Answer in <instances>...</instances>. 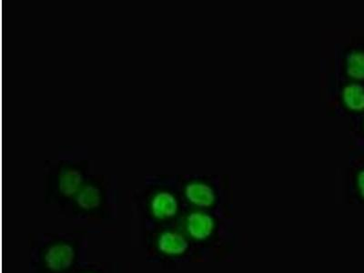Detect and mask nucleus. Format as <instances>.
<instances>
[{"mask_svg":"<svg viewBox=\"0 0 364 273\" xmlns=\"http://www.w3.org/2000/svg\"><path fill=\"white\" fill-rule=\"evenodd\" d=\"M93 162L87 157L86 149L74 147L58 151L56 158L45 164L46 203L63 209L92 176Z\"/></svg>","mask_w":364,"mask_h":273,"instance_id":"f257e3e1","label":"nucleus"},{"mask_svg":"<svg viewBox=\"0 0 364 273\" xmlns=\"http://www.w3.org/2000/svg\"><path fill=\"white\" fill-rule=\"evenodd\" d=\"M87 240L79 233L41 234L32 243L31 273H73L87 262Z\"/></svg>","mask_w":364,"mask_h":273,"instance_id":"f03ea898","label":"nucleus"},{"mask_svg":"<svg viewBox=\"0 0 364 273\" xmlns=\"http://www.w3.org/2000/svg\"><path fill=\"white\" fill-rule=\"evenodd\" d=\"M118 180L112 175H95L90 178L70 203L61 209L80 222L112 220L118 208Z\"/></svg>","mask_w":364,"mask_h":273,"instance_id":"7ed1b4c3","label":"nucleus"},{"mask_svg":"<svg viewBox=\"0 0 364 273\" xmlns=\"http://www.w3.org/2000/svg\"><path fill=\"white\" fill-rule=\"evenodd\" d=\"M132 201L148 230L170 226L180 210L173 178L162 176L146 178L144 187L133 193Z\"/></svg>","mask_w":364,"mask_h":273,"instance_id":"20e7f679","label":"nucleus"},{"mask_svg":"<svg viewBox=\"0 0 364 273\" xmlns=\"http://www.w3.org/2000/svg\"><path fill=\"white\" fill-rule=\"evenodd\" d=\"M149 232H154V236L149 237V252L156 262H162V259H176L184 255L190 248L186 237L171 225L157 228Z\"/></svg>","mask_w":364,"mask_h":273,"instance_id":"39448f33","label":"nucleus"},{"mask_svg":"<svg viewBox=\"0 0 364 273\" xmlns=\"http://www.w3.org/2000/svg\"><path fill=\"white\" fill-rule=\"evenodd\" d=\"M213 218L201 211L188 214L185 220V229L188 235L194 240H206L213 233Z\"/></svg>","mask_w":364,"mask_h":273,"instance_id":"423d86ee","label":"nucleus"},{"mask_svg":"<svg viewBox=\"0 0 364 273\" xmlns=\"http://www.w3.org/2000/svg\"><path fill=\"white\" fill-rule=\"evenodd\" d=\"M183 193L188 203L200 208L210 207L215 200L213 188L203 182L188 183L183 188Z\"/></svg>","mask_w":364,"mask_h":273,"instance_id":"0eeeda50","label":"nucleus"},{"mask_svg":"<svg viewBox=\"0 0 364 273\" xmlns=\"http://www.w3.org/2000/svg\"><path fill=\"white\" fill-rule=\"evenodd\" d=\"M73 273H116L115 266L86 262Z\"/></svg>","mask_w":364,"mask_h":273,"instance_id":"6e6552de","label":"nucleus"},{"mask_svg":"<svg viewBox=\"0 0 364 273\" xmlns=\"http://www.w3.org/2000/svg\"><path fill=\"white\" fill-rule=\"evenodd\" d=\"M362 97H364V92L363 89H360V87H350L349 89L346 90V100L350 108H364V100H359L362 99Z\"/></svg>","mask_w":364,"mask_h":273,"instance_id":"1a4fd4ad","label":"nucleus"}]
</instances>
